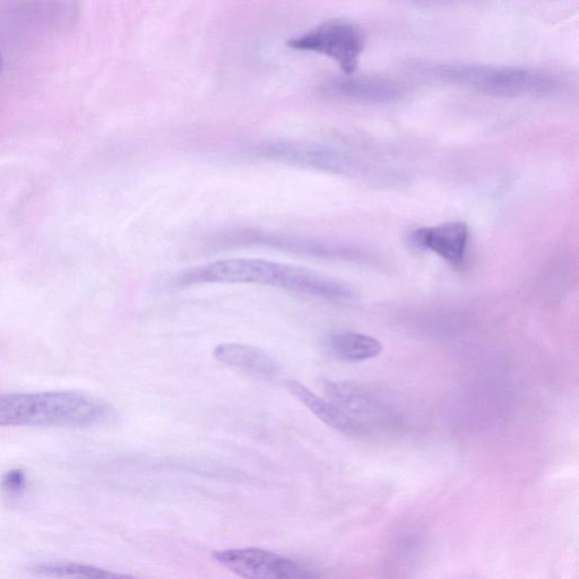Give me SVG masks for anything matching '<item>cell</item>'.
I'll list each match as a JSON object with an SVG mask.
<instances>
[{
    "label": "cell",
    "mask_w": 579,
    "mask_h": 579,
    "mask_svg": "<svg viewBox=\"0 0 579 579\" xmlns=\"http://www.w3.org/2000/svg\"><path fill=\"white\" fill-rule=\"evenodd\" d=\"M255 284L331 302H352L358 293L350 284L295 265L258 258L222 259L180 273L178 288L198 284Z\"/></svg>",
    "instance_id": "obj_1"
},
{
    "label": "cell",
    "mask_w": 579,
    "mask_h": 579,
    "mask_svg": "<svg viewBox=\"0 0 579 579\" xmlns=\"http://www.w3.org/2000/svg\"><path fill=\"white\" fill-rule=\"evenodd\" d=\"M408 69L422 79L495 97H546L559 89L555 75L535 69L413 60Z\"/></svg>",
    "instance_id": "obj_2"
},
{
    "label": "cell",
    "mask_w": 579,
    "mask_h": 579,
    "mask_svg": "<svg viewBox=\"0 0 579 579\" xmlns=\"http://www.w3.org/2000/svg\"><path fill=\"white\" fill-rule=\"evenodd\" d=\"M111 406L95 397L74 392L0 395V426L90 428L112 417Z\"/></svg>",
    "instance_id": "obj_3"
},
{
    "label": "cell",
    "mask_w": 579,
    "mask_h": 579,
    "mask_svg": "<svg viewBox=\"0 0 579 579\" xmlns=\"http://www.w3.org/2000/svg\"><path fill=\"white\" fill-rule=\"evenodd\" d=\"M256 154L269 160L299 164L353 178H373L378 174L356 155L332 145L315 142L275 141L259 146Z\"/></svg>",
    "instance_id": "obj_4"
},
{
    "label": "cell",
    "mask_w": 579,
    "mask_h": 579,
    "mask_svg": "<svg viewBox=\"0 0 579 579\" xmlns=\"http://www.w3.org/2000/svg\"><path fill=\"white\" fill-rule=\"evenodd\" d=\"M288 46L331 58L340 66L344 75H353L364 53L366 38L356 24L344 20H328L292 38Z\"/></svg>",
    "instance_id": "obj_5"
},
{
    "label": "cell",
    "mask_w": 579,
    "mask_h": 579,
    "mask_svg": "<svg viewBox=\"0 0 579 579\" xmlns=\"http://www.w3.org/2000/svg\"><path fill=\"white\" fill-rule=\"evenodd\" d=\"M216 563L244 579H318L313 570L269 550L258 548L215 551Z\"/></svg>",
    "instance_id": "obj_6"
},
{
    "label": "cell",
    "mask_w": 579,
    "mask_h": 579,
    "mask_svg": "<svg viewBox=\"0 0 579 579\" xmlns=\"http://www.w3.org/2000/svg\"><path fill=\"white\" fill-rule=\"evenodd\" d=\"M325 393L327 400L339 406L343 412L366 428L367 419L385 421L394 416L390 403L382 395L371 391L364 385L349 382H327Z\"/></svg>",
    "instance_id": "obj_7"
},
{
    "label": "cell",
    "mask_w": 579,
    "mask_h": 579,
    "mask_svg": "<svg viewBox=\"0 0 579 579\" xmlns=\"http://www.w3.org/2000/svg\"><path fill=\"white\" fill-rule=\"evenodd\" d=\"M411 241L417 248L434 253L448 264L458 267L464 263L468 253L470 228L462 221L440 223L414 230Z\"/></svg>",
    "instance_id": "obj_8"
},
{
    "label": "cell",
    "mask_w": 579,
    "mask_h": 579,
    "mask_svg": "<svg viewBox=\"0 0 579 579\" xmlns=\"http://www.w3.org/2000/svg\"><path fill=\"white\" fill-rule=\"evenodd\" d=\"M323 90L333 97L362 103H390L399 100L402 89L391 79L376 75H344L325 81Z\"/></svg>",
    "instance_id": "obj_9"
},
{
    "label": "cell",
    "mask_w": 579,
    "mask_h": 579,
    "mask_svg": "<svg viewBox=\"0 0 579 579\" xmlns=\"http://www.w3.org/2000/svg\"><path fill=\"white\" fill-rule=\"evenodd\" d=\"M213 357L221 365L256 379L271 380L280 373L278 361L252 345L221 343L214 348Z\"/></svg>",
    "instance_id": "obj_10"
},
{
    "label": "cell",
    "mask_w": 579,
    "mask_h": 579,
    "mask_svg": "<svg viewBox=\"0 0 579 579\" xmlns=\"http://www.w3.org/2000/svg\"><path fill=\"white\" fill-rule=\"evenodd\" d=\"M290 393L306 406L314 416L325 423L326 426L348 436H362L367 434V428L343 412L330 400L323 399L307 386L290 380L288 383Z\"/></svg>",
    "instance_id": "obj_11"
},
{
    "label": "cell",
    "mask_w": 579,
    "mask_h": 579,
    "mask_svg": "<svg viewBox=\"0 0 579 579\" xmlns=\"http://www.w3.org/2000/svg\"><path fill=\"white\" fill-rule=\"evenodd\" d=\"M257 244L274 246L295 253L311 255L322 258L344 259V261H364L367 254L361 249L350 245L333 243V241L288 238L280 236H253Z\"/></svg>",
    "instance_id": "obj_12"
},
{
    "label": "cell",
    "mask_w": 579,
    "mask_h": 579,
    "mask_svg": "<svg viewBox=\"0 0 579 579\" xmlns=\"http://www.w3.org/2000/svg\"><path fill=\"white\" fill-rule=\"evenodd\" d=\"M327 349L337 360L361 362L379 356L383 344L375 337L357 332H335L328 336Z\"/></svg>",
    "instance_id": "obj_13"
},
{
    "label": "cell",
    "mask_w": 579,
    "mask_h": 579,
    "mask_svg": "<svg viewBox=\"0 0 579 579\" xmlns=\"http://www.w3.org/2000/svg\"><path fill=\"white\" fill-rule=\"evenodd\" d=\"M36 572L42 576L56 579H141L131 575L109 572L98 567L65 563L41 565Z\"/></svg>",
    "instance_id": "obj_14"
},
{
    "label": "cell",
    "mask_w": 579,
    "mask_h": 579,
    "mask_svg": "<svg viewBox=\"0 0 579 579\" xmlns=\"http://www.w3.org/2000/svg\"><path fill=\"white\" fill-rule=\"evenodd\" d=\"M25 482L24 474L19 470L7 473L4 478V487L8 491H19Z\"/></svg>",
    "instance_id": "obj_15"
},
{
    "label": "cell",
    "mask_w": 579,
    "mask_h": 579,
    "mask_svg": "<svg viewBox=\"0 0 579 579\" xmlns=\"http://www.w3.org/2000/svg\"><path fill=\"white\" fill-rule=\"evenodd\" d=\"M2 69H3V59L2 56H0V73H2Z\"/></svg>",
    "instance_id": "obj_16"
}]
</instances>
